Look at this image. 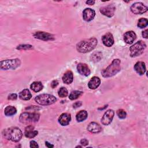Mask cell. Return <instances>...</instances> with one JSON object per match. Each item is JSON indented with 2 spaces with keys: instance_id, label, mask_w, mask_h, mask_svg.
Wrapping results in <instances>:
<instances>
[{
  "instance_id": "obj_1",
  "label": "cell",
  "mask_w": 148,
  "mask_h": 148,
  "mask_svg": "<svg viewBox=\"0 0 148 148\" xmlns=\"http://www.w3.org/2000/svg\"><path fill=\"white\" fill-rule=\"evenodd\" d=\"M97 45V39L95 38H91L88 39H84L76 45V49L79 52L86 53L92 50Z\"/></svg>"
},
{
  "instance_id": "obj_2",
  "label": "cell",
  "mask_w": 148,
  "mask_h": 148,
  "mask_svg": "<svg viewBox=\"0 0 148 148\" xmlns=\"http://www.w3.org/2000/svg\"><path fill=\"white\" fill-rule=\"evenodd\" d=\"M120 60L114 59L112 63L102 71V75L104 77H109L117 74L120 70Z\"/></svg>"
},
{
  "instance_id": "obj_3",
  "label": "cell",
  "mask_w": 148,
  "mask_h": 148,
  "mask_svg": "<svg viewBox=\"0 0 148 148\" xmlns=\"http://www.w3.org/2000/svg\"><path fill=\"white\" fill-rule=\"evenodd\" d=\"M3 135L6 139L17 142L21 139L23 133L20 128L14 127L5 130L3 131Z\"/></svg>"
},
{
  "instance_id": "obj_4",
  "label": "cell",
  "mask_w": 148,
  "mask_h": 148,
  "mask_svg": "<svg viewBox=\"0 0 148 148\" xmlns=\"http://www.w3.org/2000/svg\"><path fill=\"white\" fill-rule=\"evenodd\" d=\"M35 101L39 105H48L54 103L56 101V98L51 94H42L37 95L35 98Z\"/></svg>"
},
{
  "instance_id": "obj_5",
  "label": "cell",
  "mask_w": 148,
  "mask_h": 148,
  "mask_svg": "<svg viewBox=\"0 0 148 148\" xmlns=\"http://www.w3.org/2000/svg\"><path fill=\"white\" fill-rule=\"evenodd\" d=\"M146 47V45L143 41L139 40L137 42L130 48L131 57H135L140 56L143 53Z\"/></svg>"
},
{
  "instance_id": "obj_6",
  "label": "cell",
  "mask_w": 148,
  "mask_h": 148,
  "mask_svg": "<svg viewBox=\"0 0 148 148\" xmlns=\"http://www.w3.org/2000/svg\"><path fill=\"white\" fill-rule=\"evenodd\" d=\"M21 61L18 58L12 60H6L1 61L0 62V67L1 69H15L20 66Z\"/></svg>"
},
{
  "instance_id": "obj_7",
  "label": "cell",
  "mask_w": 148,
  "mask_h": 148,
  "mask_svg": "<svg viewBox=\"0 0 148 148\" xmlns=\"http://www.w3.org/2000/svg\"><path fill=\"white\" fill-rule=\"evenodd\" d=\"M39 114L36 113L24 112L20 114V121L24 124L36 122L39 119Z\"/></svg>"
},
{
  "instance_id": "obj_8",
  "label": "cell",
  "mask_w": 148,
  "mask_h": 148,
  "mask_svg": "<svg viewBox=\"0 0 148 148\" xmlns=\"http://www.w3.org/2000/svg\"><path fill=\"white\" fill-rule=\"evenodd\" d=\"M131 12L136 14H141L147 10V7L141 2H136L131 6Z\"/></svg>"
},
{
  "instance_id": "obj_9",
  "label": "cell",
  "mask_w": 148,
  "mask_h": 148,
  "mask_svg": "<svg viewBox=\"0 0 148 148\" xmlns=\"http://www.w3.org/2000/svg\"><path fill=\"white\" fill-rule=\"evenodd\" d=\"M115 9L116 8L113 5L109 4L107 6L101 7L99 9V11L103 15L108 17H111L114 15Z\"/></svg>"
},
{
  "instance_id": "obj_10",
  "label": "cell",
  "mask_w": 148,
  "mask_h": 148,
  "mask_svg": "<svg viewBox=\"0 0 148 148\" xmlns=\"http://www.w3.org/2000/svg\"><path fill=\"white\" fill-rule=\"evenodd\" d=\"M114 114V112L112 109L108 110L106 112H105L101 119L102 124L105 125H109L112 121Z\"/></svg>"
},
{
  "instance_id": "obj_11",
  "label": "cell",
  "mask_w": 148,
  "mask_h": 148,
  "mask_svg": "<svg viewBox=\"0 0 148 148\" xmlns=\"http://www.w3.org/2000/svg\"><path fill=\"white\" fill-rule=\"evenodd\" d=\"M34 36L36 39H39L43 40H50L54 39V36L52 34H49L48 32L38 31L36 32L34 35Z\"/></svg>"
},
{
  "instance_id": "obj_12",
  "label": "cell",
  "mask_w": 148,
  "mask_h": 148,
  "mask_svg": "<svg viewBox=\"0 0 148 148\" xmlns=\"http://www.w3.org/2000/svg\"><path fill=\"white\" fill-rule=\"evenodd\" d=\"M102 41L103 45L107 47L112 46L114 43V39L112 34L108 32L102 37Z\"/></svg>"
},
{
  "instance_id": "obj_13",
  "label": "cell",
  "mask_w": 148,
  "mask_h": 148,
  "mask_svg": "<svg viewBox=\"0 0 148 148\" xmlns=\"http://www.w3.org/2000/svg\"><path fill=\"white\" fill-rule=\"evenodd\" d=\"M77 70L80 75L85 76H88L91 72L87 65L84 63L78 64L77 65Z\"/></svg>"
},
{
  "instance_id": "obj_14",
  "label": "cell",
  "mask_w": 148,
  "mask_h": 148,
  "mask_svg": "<svg viewBox=\"0 0 148 148\" xmlns=\"http://www.w3.org/2000/svg\"><path fill=\"white\" fill-rule=\"evenodd\" d=\"M95 12L90 8H86L83 12V18L86 21L92 20L95 17Z\"/></svg>"
},
{
  "instance_id": "obj_15",
  "label": "cell",
  "mask_w": 148,
  "mask_h": 148,
  "mask_svg": "<svg viewBox=\"0 0 148 148\" xmlns=\"http://www.w3.org/2000/svg\"><path fill=\"white\" fill-rule=\"evenodd\" d=\"M136 35L134 31H130L126 32L124 35V40L127 44H132L135 40Z\"/></svg>"
},
{
  "instance_id": "obj_16",
  "label": "cell",
  "mask_w": 148,
  "mask_h": 148,
  "mask_svg": "<svg viewBox=\"0 0 148 148\" xmlns=\"http://www.w3.org/2000/svg\"><path fill=\"white\" fill-rule=\"evenodd\" d=\"M87 129L89 132H90L91 133H92V134L99 133L102 130V128H101V125L95 122L90 123L88 125Z\"/></svg>"
},
{
  "instance_id": "obj_17",
  "label": "cell",
  "mask_w": 148,
  "mask_h": 148,
  "mask_svg": "<svg viewBox=\"0 0 148 148\" xmlns=\"http://www.w3.org/2000/svg\"><path fill=\"white\" fill-rule=\"evenodd\" d=\"M38 132L34 130V127L32 125H28L24 131V135L27 138H33L38 135Z\"/></svg>"
},
{
  "instance_id": "obj_18",
  "label": "cell",
  "mask_w": 148,
  "mask_h": 148,
  "mask_svg": "<svg viewBox=\"0 0 148 148\" xmlns=\"http://www.w3.org/2000/svg\"><path fill=\"white\" fill-rule=\"evenodd\" d=\"M71 115L68 113H64L60 115L58 118V123L63 126L67 125L69 124L71 121Z\"/></svg>"
},
{
  "instance_id": "obj_19",
  "label": "cell",
  "mask_w": 148,
  "mask_h": 148,
  "mask_svg": "<svg viewBox=\"0 0 148 148\" xmlns=\"http://www.w3.org/2000/svg\"><path fill=\"white\" fill-rule=\"evenodd\" d=\"M135 71L140 75H143L146 72V66L145 62L142 61L137 62L134 65Z\"/></svg>"
},
{
  "instance_id": "obj_20",
  "label": "cell",
  "mask_w": 148,
  "mask_h": 148,
  "mask_svg": "<svg viewBox=\"0 0 148 148\" xmlns=\"http://www.w3.org/2000/svg\"><path fill=\"white\" fill-rule=\"evenodd\" d=\"M100 83H101L100 79L98 77L94 76L89 81L88 83V87L91 90H94V89H96L99 86Z\"/></svg>"
},
{
  "instance_id": "obj_21",
  "label": "cell",
  "mask_w": 148,
  "mask_h": 148,
  "mask_svg": "<svg viewBox=\"0 0 148 148\" xmlns=\"http://www.w3.org/2000/svg\"><path fill=\"white\" fill-rule=\"evenodd\" d=\"M62 80L63 82L65 84H71L73 80V73L71 71H66L62 76Z\"/></svg>"
},
{
  "instance_id": "obj_22",
  "label": "cell",
  "mask_w": 148,
  "mask_h": 148,
  "mask_svg": "<svg viewBox=\"0 0 148 148\" xmlns=\"http://www.w3.org/2000/svg\"><path fill=\"white\" fill-rule=\"evenodd\" d=\"M19 97L21 99L24 101H27L31 98L32 95L28 89H24L19 93Z\"/></svg>"
},
{
  "instance_id": "obj_23",
  "label": "cell",
  "mask_w": 148,
  "mask_h": 148,
  "mask_svg": "<svg viewBox=\"0 0 148 148\" xmlns=\"http://www.w3.org/2000/svg\"><path fill=\"white\" fill-rule=\"evenodd\" d=\"M43 87V86L40 82H34L30 86V88H31V90L35 92L40 91L42 90Z\"/></svg>"
},
{
  "instance_id": "obj_24",
  "label": "cell",
  "mask_w": 148,
  "mask_h": 148,
  "mask_svg": "<svg viewBox=\"0 0 148 148\" xmlns=\"http://www.w3.org/2000/svg\"><path fill=\"white\" fill-rule=\"evenodd\" d=\"M87 112L84 110H80L77 113L76 116V120L79 122H81L87 119Z\"/></svg>"
},
{
  "instance_id": "obj_25",
  "label": "cell",
  "mask_w": 148,
  "mask_h": 148,
  "mask_svg": "<svg viewBox=\"0 0 148 148\" xmlns=\"http://www.w3.org/2000/svg\"><path fill=\"white\" fill-rule=\"evenodd\" d=\"M17 110L15 107L12 106H8L5 108L4 113L6 116H11L16 114Z\"/></svg>"
},
{
  "instance_id": "obj_26",
  "label": "cell",
  "mask_w": 148,
  "mask_h": 148,
  "mask_svg": "<svg viewBox=\"0 0 148 148\" xmlns=\"http://www.w3.org/2000/svg\"><path fill=\"white\" fill-rule=\"evenodd\" d=\"M102 54L99 51H97L93 53L91 56V60L93 62H98L100 61V60L102 58Z\"/></svg>"
},
{
  "instance_id": "obj_27",
  "label": "cell",
  "mask_w": 148,
  "mask_h": 148,
  "mask_svg": "<svg viewBox=\"0 0 148 148\" xmlns=\"http://www.w3.org/2000/svg\"><path fill=\"white\" fill-rule=\"evenodd\" d=\"M83 92L82 91H77V90H75L72 91L69 96V98L71 100H74L76 99L77 98H78L79 97H80L82 94H83Z\"/></svg>"
},
{
  "instance_id": "obj_28",
  "label": "cell",
  "mask_w": 148,
  "mask_h": 148,
  "mask_svg": "<svg viewBox=\"0 0 148 148\" xmlns=\"http://www.w3.org/2000/svg\"><path fill=\"white\" fill-rule=\"evenodd\" d=\"M148 24V21L147 18H141L138 20V27L140 28H143L146 27Z\"/></svg>"
},
{
  "instance_id": "obj_29",
  "label": "cell",
  "mask_w": 148,
  "mask_h": 148,
  "mask_svg": "<svg viewBox=\"0 0 148 148\" xmlns=\"http://www.w3.org/2000/svg\"><path fill=\"white\" fill-rule=\"evenodd\" d=\"M68 90H66V88L65 87H61L59 90H58V94L59 95L60 97L61 98H64V97H66L67 95H68Z\"/></svg>"
},
{
  "instance_id": "obj_30",
  "label": "cell",
  "mask_w": 148,
  "mask_h": 148,
  "mask_svg": "<svg viewBox=\"0 0 148 148\" xmlns=\"http://www.w3.org/2000/svg\"><path fill=\"white\" fill-rule=\"evenodd\" d=\"M117 115L120 119H125L126 117L127 113H126V112L124 110H123L122 109H119L117 111Z\"/></svg>"
},
{
  "instance_id": "obj_31",
  "label": "cell",
  "mask_w": 148,
  "mask_h": 148,
  "mask_svg": "<svg viewBox=\"0 0 148 148\" xmlns=\"http://www.w3.org/2000/svg\"><path fill=\"white\" fill-rule=\"evenodd\" d=\"M16 49L18 50H30L32 49L33 47L30 45H18Z\"/></svg>"
},
{
  "instance_id": "obj_32",
  "label": "cell",
  "mask_w": 148,
  "mask_h": 148,
  "mask_svg": "<svg viewBox=\"0 0 148 148\" xmlns=\"http://www.w3.org/2000/svg\"><path fill=\"white\" fill-rule=\"evenodd\" d=\"M8 99L10 100H15L17 98V95L15 93H13V94H10L8 95Z\"/></svg>"
},
{
  "instance_id": "obj_33",
  "label": "cell",
  "mask_w": 148,
  "mask_h": 148,
  "mask_svg": "<svg viewBox=\"0 0 148 148\" xmlns=\"http://www.w3.org/2000/svg\"><path fill=\"white\" fill-rule=\"evenodd\" d=\"M30 147H32V148H37L38 147V145L37 143V142H36L34 140H31L30 142Z\"/></svg>"
},
{
  "instance_id": "obj_34",
  "label": "cell",
  "mask_w": 148,
  "mask_h": 148,
  "mask_svg": "<svg viewBox=\"0 0 148 148\" xmlns=\"http://www.w3.org/2000/svg\"><path fill=\"white\" fill-rule=\"evenodd\" d=\"M82 103L81 101H77V102H75L73 104V108H79L80 107L81 105H82Z\"/></svg>"
},
{
  "instance_id": "obj_35",
  "label": "cell",
  "mask_w": 148,
  "mask_h": 148,
  "mask_svg": "<svg viewBox=\"0 0 148 148\" xmlns=\"http://www.w3.org/2000/svg\"><path fill=\"white\" fill-rule=\"evenodd\" d=\"M80 144L82 145L83 146H86L88 144V141L86 139H82L80 140Z\"/></svg>"
},
{
  "instance_id": "obj_36",
  "label": "cell",
  "mask_w": 148,
  "mask_h": 148,
  "mask_svg": "<svg viewBox=\"0 0 148 148\" xmlns=\"http://www.w3.org/2000/svg\"><path fill=\"white\" fill-rule=\"evenodd\" d=\"M58 84V81H57V80H53V81L51 82V87L52 88H55L57 86Z\"/></svg>"
},
{
  "instance_id": "obj_37",
  "label": "cell",
  "mask_w": 148,
  "mask_h": 148,
  "mask_svg": "<svg viewBox=\"0 0 148 148\" xmlns=\"http://www.w3.org/2000/svg\"><path fill=\"white\" fill-rule=\"evenodd\" d=\"M147 31H148V30L146 29L142 32V36L143 38H145L146 39L147 38Z\"/></svg>"
},
{
  "instance_id": "obj_38",
  "label": "cell",
  "mask_w": 148,
  "mask_h": 148,
  "mask_svg": "<svg viewBox=\"0 0 148 148\" xmlns=\"http://www.w3.org/2000/svg\"><path fill=\"white\" fill-rule=\"evenodd\" d=\"M45 143H46V146L47 147L51 148V147H54V145H51V144L49 143L48 142H46Z\"/></svg>"
},
{
  "instance_id": "obj_39",
  "label": "cell",
  "mask_w": 148,
  "mask_h": 148,
  "mask_svg": "<svg viewBox=\"0 0 148 148\" xmlns=\"http://www.w3.org/2000/svg\"><path fill=\"white\" fill-rule=\"evenodd\" d=\"M86 3L88 5H93L95 3V1H86Z\"/></svg>"
}]
</instances>
